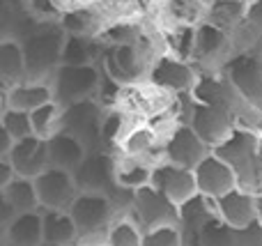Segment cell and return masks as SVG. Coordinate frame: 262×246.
I'll return each instance as SVG.
<instances>
[{
  "label": "cell",
  "mask_w": 262,
  "mask_h": 246,
  "mask_svg": "<svg viewBox=\"0 0 262 246\" xmlns=\"http://www.w3.org/2000/svg\"><path fill=\"white\" fill-rule=\"evenodd\" d=\"M212 154H216L237 177V187L251 193H260V129H249L235 124L232 131L214 145Z\"/></svg>",
  "instance_id": "obj_1"
},
{
  "label": "cell",
  "mask_w": 262,
  "mask_h": 246,
  "mask_svg": "<svg viewBox=\"0 0 262 246\" xmlns=\"http://www.w3.org/2000/svg\"><path fill=\"white\" fill-rule=\"evenodd\" d=\"M64 41V32L58 23L35 21L28 32L18 39L26 62V78L30 81H49L51 74L60 64V49Z\"/></svg>",
  "instance_id": "obj_2"
},
{
  "label": "cell",
  "mask_w": 262,
  "mask_h": 246,
  "mask_svg": "<svg viewBox=\"0 0 262 246\" xmlns=\"http://www.w3.org/2000/svg\"><path fill=\"white\" fill-rule=\"evenodd\" d=\"M69 219L74 221L78 242L88 239H104L111 221L118 216L113 203L99 193H76L72 205L67 207Z\"/></svg>",
  "instance_id": "obj_3"
},
{
  "label": "cell",
  "mask_w": 262,
  "mask_h": 246,
  "mask_svg": "<svg viewBox=\"0 0 262 246\" xmlns=\"http://www.w3.org/2000/svg\"><path fill=\"white\" fill-rule=\"evenodd\" d=\"M99 74L101 72L97 64H83V67L58 64L49 78L53 101L60 108H64V106L92 99L97 92V85H99Z\"/></svg>",
  "instance_id": "obj_4"
},
{
  "label": "cell",
  "mask_w": 262,
  "mask_h": 246,
  "mask_svg": "<svg viewBox=\"0 0 262 246\" xmlns=\"http://www.w3.org/2000/svg\"><path fill=\"white\" fill-rule=\"evenodd\" d=\"M195 76H198V69L191 62L177 60L168 53H157L147 64L145 83L168 97H180L191 95Z\"/></svg>",
  "instance_id": "obj_5"
},
{
  "label": "cell",
  "mask_w": 262,
  "mask_h": 246,
  "mask_svg": "<svg viewBox=\"0 0 262 246\" xmlns=\"http://www.w3.org/2000/svg\"><path fill=\"white\" fill-rule=\"evenodd\" d=\"M260 55L258 51L249 53H232L226 62L219 67V74L230 83L235 95L239 97L242 104L260 110V90H262V76H260Z\"/></svg>",
  "instance_id": "obj_6"
},
{
  "label": "cell",
  "mask_w": 262,
  "mask_h": 246,
  "mask_svg": "<svg viewBox=\"0 0 262 246\" xmlns=\"http://www.w3.org/2000/svg\"><path fill=\"white\" fill-rule=\"evenodd\" d=\"M101 120L104 108L95 99H85L62 108L60 131L76 138L85 152H97L101 150Z\"/></svg>",
  "instance_id": "obj_7"
},
{
  "label": "cell",
  "mask_w": 262,
  "mask_h": 246,
  "mask_svg": "<svg viewBox=\"0 0 262 246\" xmlns=\"http://www.w3.org/2000/svg\"><path fill=\"white\" fill-rule=\"evenodd\" d=\"M214 214L230 230L251 228L260 221V193H251L242 187L230 189L214 200Z\"/></svg>",
  "instance_id": "obj_8"
},
{
  "label": "cell",
  "mask_w": 262,
  "mask_h": 246,
  "mask_svg": "<svg viewBox=\"0 0 262 246\" xmlns=\"http://www.w3.org/2000/svg\"><path fill=\"white\" fill-rule=\"evenodd\" d=\"M232 55L230 35L209 23H198L193 28V55L191 64L200 72H219L223 62Z\"/></svg>",
  "instance_id": "obj_9"
},
{
  "label": "cell",
  "mask_w": 262,
  "mask_h": 246,
  "mask_svg": "<svg viewBox=\"0 0 262 246\" xmlns=\"http://www.w3.org/2000/svg\"><path fill=\"white\" fill-rule=\"evenodd\" d=\"M186 124L191 131L212 150L214 145L223 141L235 127V113L228 108H219V106H207L191 101L189 115H186Z\"/></svg>",
  "instance_id": "obj_10"
},
{
  "label": "cell",
  "mask_w": 262,
  "mask_h": 246,
  "mask_svg": "<svg viewBox=\"0 0 262 246\" xmlns=\"http://www.w3.org/2000/svg\"><path fill=\"white\" fill-rule=\"evenodd\" d=\"M129 214L134 216L140 230L159 228V226H177V207L159 191H154L152 187H143L134 193Z\"/></svg>",
  "instance_id": "obj_11"
},
{
  "label": "cell",
  "mask_w": 262,
  "mask_h": 246,
  "mask_svg": "<svg viewBox=\"0 0 262 246\" xmlns=\"http://www.w3.org/2000/svg\"><path fill=\"white\" fill-rule=\"evenodd\" d=\"M149 187L161 193L163 198H168L175 207L184 205L186 200L198 196L195 193V182H193V170L182 168V166H172L168 161H159V164L152 166Z\"/></svg>",
  "instance_id": "obj_12"
},
{
  "label": "cell",
  "mask_w": 262,
  "mask_h": 246,
  "mask_svg": "<svg viewBox=\"0 0 262 246\" xmlns=\"http://www.w3.org/2000/svg\"><path fill=\"white\" fill-rule=\"evenodd\" d=\"M209 152V147L191 131L189 124H175L161 141L163 161L193 170V166Z\"/></svg>",
  "instance_id": "obj_13"
},
{
  "label": "cell",
  "mask_w": 262,
  "mask_h": 246,
  "mask_svg": "<svg viewBox=\"0 0 262 246\" xmlns=\"http://www.w3.org/2000/svg\"><path fill=\"white\" fill-rule=\"evenodd\" d=\"M35 193L39 210H62L67 212V207L72 205V200L76 198V184H74L72 173L58 168H46L44 173H39L35 180Z\"/></svg>",
  "instance_id": "obj_14"
},
{
  "label": "cell",
  "mask_w": 262,
  "mask_h": 246,
  "mask_svg": "<svg viewBox=\"0 0 262 246\" xmlns=\"http://www.w3.org/2000/svg\"><path fill=\"white\" fill-rule=\"evenodd\" d=\"M193 182H195V193L207 200H216L223 193L237 187V177L216 154L207 152L198 164L193 166Z\"/></svg>",
  "instance_id": "obj_15"
},
{
  "label": "cell",
  "mask_w": 262,
  "mask_h": 246,
  "mask_svg": "<svg viewBox=\"0 0 262 246\" xmlns=\"http://www.w3.org/2000/svg\"><path fill=\"white\" fill-rule=\"evenodd\" d=\"M7 161L16 177L35 180L37 175L49 168L46 141H41V138H37V136H28V138H21V141H14L12 150H9V154H7Z\"/></svg>",
  "instance_id": "obj_16"
},
{
  "label": "cell",
  "mask_w": 262,
  "mask_h": 246,
  "mask_svg": "<svg viewBox=\"0 0 262 246\" xmlns=\"http://www.w3.org/2000/svg\"><path fill=\"white\" fill-rule=\"evenodd\" d=\"M191 99L198 101V104L228 108V110H232V113L242 106L239 97L235 95L230 83H228L221 74L219 72H200V69H198V76H195L193 90H191Z\"/></svg>",
  "instance_id": "obj_17"
},
{
  "label": "cell",
  "mask_w": 262,
  "mask_h": 246,
  "mask_svg": "<svg viewBox=\"0 0 262 246\" xmlns=\"http://www.w3.org/2000/svg\"><path fill=\"white\" fill-rule=\"evenodd\" d=\"M58 26L64 35L72 37H97L104 28V18L95 9V5H69L62 9Z\"/></svg>",
  "instance_id": "obj_18"
},
{
  "label": "cell",
  "mask_w": 262,
  "mask_h": 246,
  "mask_svg": "<svg viewBox=\"0 0 262 246\" xmlns=\"http://www.w3.org/2000/svg\"><path fill=\"white\" fill-rule=\"evenodd\" d=\"M53 101V92H51L49 81H30L23 78L21 83L7 87V108L23 110V113H32L35 108Z\"/></svg>",
  "instance_id": "obj_19"
},
{
  "label": "cell",
  "mask_w": 262,
  "mask_h": 246,
  "mask_svg": "<svg viewBox=\"0 0 262 246\" xmlns=\"http://www.w3.org/2000/svg\"><path fill=\"white\" fill-rule=\"evenodd\" d=\"M5 246H41V214L26 212V214H14L12 221L5 226L0 233Z\"/></svg>",
  "instance_id": "obj_20"
},
{
  "label": "cell",
  "mask_w": 262,
  "mask_h": 246,
  "mask_svg": "<svg viewBox=\"0 0 262 246\" xmlns=\"http://www.w3.org/2000/svg\"><path fill=\"white\" fill-rule=\"evenodd\" d=\"M149 177H152V164L149 161L136 159V156L115 154L113 180L120 191L136 193L138 189L149 187Z\"/></svg>",
  "instance_id": "obj_21"
},
{
  "label": "cell",
  "mask_w": 262,
  "mask_h": 246,
  "mask_svg": "<svg viewBox=\"0 0 262 246\" xmlns=\"http://www.w3.org/2000/svg\"><path fill=\"white\" fill-rule=\"evenodd\" d=\"M85 150L83 145L72 138L69 133L58 131L55 136H51L46 141V159H49V168H58V170H67L74 173L76 166L83 161Z\"/></svg>",
  "instance_id": "obj_22"
},
{
  "label": "cell",
  "mask_w": 262,
  "mask_h": 246,
  "mask_svg": "<svg viewBox=\"0 0 262 246\" xmlns=\"http://www.w3.org/2000/svg\"><path fill=\"white\" fill-rule=\"evenodd\" d=\"M41 214V246H76L78 235L74 221L62 210H39Z\"/></svg>",
  "instance_id": "obj_23"
},
{
  "label": "cell",
  "mask_w": 262,
  "mask_h": 246,
  "mask_svg": "<svg viewBox=\"0 0 262 246\" xmlns=\"http://www.w3.org/2000/svg\"><path fill=\"white\" fill-rule=\"evenodd\" d=\"M101 53H104V44H101L97 37L64 35L62 49H60V64H74V67L97 64V67H99Z\"/></svg>",
  "instance_id": "obj_24"
},
{
  "label": "cell",
  "mask_w": 262,
  "mask_h": 246,
  "mask_svg": "<svg viewBox=\"0 0 262 246\" xmlns=\"http://www.w3.org/2000/svg\"><path fill=\"white\" fill-rule=\"evenodd\" d=\"M159 28L161 26H191L195 28L205 18L203 0H163L159 9Z\"/></svg>",
  "instance_id": "obj_25"
},
{
  "label": "cell",
  "mask_w": 262,
  "mask_h": 246,
  "mask_svg": "<svg viewBox=\"0 0 262 246\" xmlns=\"http://www.w3.org/2000/svg\"><path fill=\"white\" fill-rule=\"evenodd\" d=\"M246 12V0H209L205 5V23L230 35L242 23Z\"/></svg>",
  "instance_id": "obj_26"
},
{
  "label": "cell",
  "mask_w": 262,
  "mask_h": 246,
  "mask_svg": "<svg viewBox=\"0 0 262 246\" xmlns=\"http://www.w3.org/2000/svg\"><path fill=\"white\" fill-rule=\"evenodd\" d=\"M35 18L26 12L21 0H0V41L21 39Z\"/></svg>",
  "instance_id": "obj_27"
},
{
  "label": "cell",
  "mask_w": 262,
  "mask_h": 246,
  "mask_svg": "<svg viewBox=\"0 0 262 246\" xmlns=\"http://www.w3.org/2000/svg\"><path fill=\"white\" fill-rule=\"evenodd\" d=\"M23 78H26V62H23L21 44L16 39L0 41V83L12 87Z\"/></svg>",
  "instance_id": "obj_28"
},
{
  "label": "cell",
  "mask_w": 262,
  "mask_h": 246,
  "mask_svg": "<svg viewBox=\"0 0 262 246\" xmlns=\"http://www.w3.org/2000/svg\"><path fill=\"white\" fill-rule=\"evenodd\" d=\"M3 196H5V200L9 203V207H12L14 214H26V212L39 210L32 180L16 177V175H14V177L7 182V187L3 189Z\"/></svg>",
  "instance_id": "obj_29"
},
{
  "label": "cell",
  "mask_w": 262,
  "mask_h": 246,
  "mask_svg": "<svg viewBox=\"0 0 262 246\" xmlns=\"http://www.w3.org/2000/svg\"><path fill=\"white\" fill-rule=\"evenodd\" d=\"M60 124H62V108L55 101H49L30 113L32 136L41 138V141H49L51 136H55L60 131Z\"/></svg>",
  "instance_id": "obj_30"
},
{
  "label": "cell",
  "mask_w": 262,
  "mask_h": 246,
  "mask_svg": "<svg viewBox=\"0 0 262 246\" xmlns=\"http://www.w3.org/2000/svg\"><path fill=\"white\" fill-rule=\"evenodd\" d=\"M140 237H143V230L138 228L134 216L127 212V214H118L111 221L108 230L104 235V242L108 246H140Z\"/></svg>",
  "instance_id": "obj_31"
},
{
  "label": "cell",
  "mask_w": 262,
  "mask_h": 246,
  "mask_svg": "<svg viewBox=\"0 0 262 246\" xmlns=\"http://www.w3.org/2000/svg\"><path fill=\"white\" fill-rule=\"evenodd\" d=\"M0 122H3L5 131L9 133V138H12V141H21V138L32 136V129H30V113L5 108L3 113H0Z\"/></svg>",
  "instance_id": "obj_32"
},
{
  "label": "cell",
  "mask_w": 262,
  "mask_h": 246,
  "mask_svg": "<svg viewBox=\"0 0 262 246\" xmlns=\"http://www.w3.org/2000/svg\"><path fill=\"white\" fill-rule=\"evenodd\" d=\"M140 246H182V233L177 226H159L143 230Z\"/></svg>",
  "instance_id": "obj_33"
},
{
  "label": "cell",
  "mask_w": 262,
  "mask_h": 246,
  "mask_svg": "<svg viewBox=\"0 0 262 246\" xmlns=\"http://www.w3.org/2000/svg\"><path fill=\"white\" fill-rule=\"evenodd\" d=\"M12 216H14V212H12V207H9V203L5 200V196H3V191H0V233L5 230V226L12 221Z\"/></svg>",
  "instance_id": "obj_34"
},
{
  "label": "cell",
  "mask_w": 262,
  "mask_h": 246,
  "mask_svg": "<svg viewBox=\"0 0 262 246\" xmlns=\"http://www.w3.org/2000/svg\"><path fill=\"white\" fill-rule=\"evenodd\" d=\"M12 177H14V173H12V166H9L7 156H0V191L7 187V182Z\"/></svg>",
  "instance_id": "obj_35"
},
{
  "label": "cell",
  "mask_w": 262,
  "mask_h": 246,
  "mask_svg": "<svg viewBox=\"0 0 262 246\" xmlns=\"http://www.w3.org/2000/svg\"><path fill=\"white\" fill-rule=\"evenodd\" d=\"M12 138H9V133L5 131V127H3V122H0V156H7L9 154V150H12Z\"/></svg>",
  "instance_id": "obj_36"
},
{
  "label": "cell",
  "mask_w": 262,
  "mask_h": 246,
  "mask_svg": "<svg viewBox=\"0 0 262 246\" xmlns=\"http://www.w3.org/2000/svg\"><path fill=\"white\" fill-rule=\"evenodd\" d=\"M7 108V85L5 83H0V113Z\"/></svg>",
  "instance_id": "obj_37"
},
{
  "label": "cell",
  "mask_w": 262,
  "mask_h": 246,
  "mask_svg": "<svg viewBox=\"0 0 262 246\" xmlns=\"http://www.w3.org/2000/svg\"><path fill=\"white\" fill-rule=\"evenodd\" d=\"M76 246H108L104 239H88V242H78Z\"/></svg>",
  "instance_id": "obj_38"
},
{
  "label": "cell",
  "mask_w": 262,
  "mask_h": 246,
  "mask_svg": "<svg viewBox=\"0 0 262 246\" xmlns=\"http://www.w3.org/2000/svg\"><path fill=\"white\" fill-rule=\"evenodd\" d=\"M95 0H69V5H92Z\"/></svg>",
  "instance_id": "obj_39"
},
{
  "label": "cell",
  "mask_w": 262,
  "mask_h": 246,
  "mask_svg": "<svg viewBox=\"0 0 262 246\" xmlns=\"http://www.w3.org/2000/svg\"><path fill=\"white\" fill-rule=\"evenodd\" d=\"M0 246H5V244H3V239H0Z\"/></svg>",
  "instance_id": "obj_40"
},
{
  "label": "cell",
  "mask_w": 262,
  "mask_h": 246,
  "mask_svg": "<svg viewBox=\"0 0 262 246\" xmlns=\"http://www.w3.org/2000/svg\"><path fill=\"white\" fill-rule=\"evenodd\" d=\"M246 3H249V0H246Z\"/></svg>",
  "instance_id": "obj_41"
},
{
  "label": "cell",
  "mask_w": 262,
  "mask_h": 246,
  "mask_svg": "<svg viewBox=\"0 0 262 246\" xmlns=\"http://www.w3.org/2000/svg\"><path fill=\"white\" fill-rule=\"evenodd\" d=\"M182 246H184V244H182Z\"/></svg>",
  "instance_id": "obj_42"
}]
</instances>
